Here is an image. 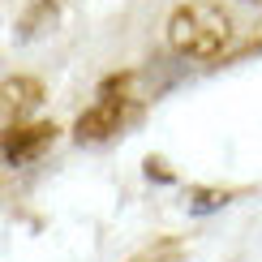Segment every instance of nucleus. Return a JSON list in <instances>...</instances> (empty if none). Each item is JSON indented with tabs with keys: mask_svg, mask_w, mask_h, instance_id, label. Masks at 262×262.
I'll return each instance as SVG.
<instances>
[{
	"mask_svg": "<svg viewBox=\"0 0 262 262\" xmlns=\"http://www.w3.org/2000/svg\"><path fill=\"white\" fill-rule=\"evenodd\" d=\"M52 138H56V125H17V129H9V138H5V159L13 163H30L39 155L43 146H52Z\"/></svg>",
	"mask_w": 262,
	"mask_h": 262,
	"instance_id": "nucleus-3",
	"label": "nucleus"
},
{
	"mask_svg": "<svg viewBox=\"0 0 262 262\" xmlns=\"http://www.w3.org/2000/svg\"><path fill=\"white\" fill-rule=\"evenodd\" d=\"M39 99H43V86L35 82V78H9L5 82V112L13 116H26L30 107H39Z\"/></svg>",
	"mask_w": 262,
	"mask_h": 262,
	"instance_id": "nucleus-4",
	"label": "nucleus"
},
{
	"mask_svg": "<svg viewBox=\"0 0 262 262\" xmlns=\"http://www.w3.org/2000/svg\"><path fill=\"white\" fill-rule=\"evenodd\" d=\"M228 39H232V17L215 0H185L168 17V43L181 56L211 60L228 48Z\"/></svg>",
	"mask_w": 262,
	"mask_h": 262,
	"instance_id": "nucleus-1",
	"label": "nucleus"
},
{
	"mask_svg": "<svg viewBox=\"0 0 262 262\" xmlns=\"http://www.w3.org/2000/svg\"><path fill=\"white\" fill-rule=\"evenodd\" d=\"M125 91H129V78L103 86L99 103H95L91 112H82L78 129H73V134H78V142H103V138H112L116 129L129 121V112H134V95H125Z\"/></svg>",
	"mask_w": 262,
	"mask_h": 262,
	"instance_id": "nucleus-2",
	"label": "nucleus"
}]
</instances>
